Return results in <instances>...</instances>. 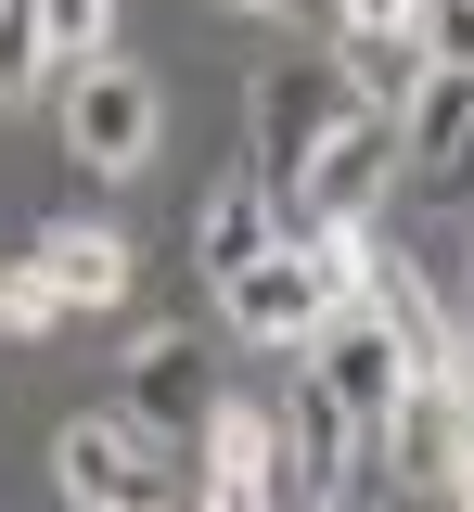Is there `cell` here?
I'll list each match as a JSON object with an SVG mask.
<instances>
[{
	"label": "cell",
	"instance_id": "3",
	"mask_svg": "<svg viewBox=\"0 0 474 512\" xmlns=\"http://www.w3.org/2000/svg\"><path fill=\"white\" fill-rule=\"evenodd\" d=\"M346 116H372V103L334 77V52H270V64H257V90H244V128H257V180H270V205L295 192V167H308V154H321Z\"/></svg>",
	"mask_w": 474,
	"mask_h": 512
},
{
	"label": "cell",
	"instance_id": "8",
	"mask_svg": "<svg viewBox=\"0 0 474 512\" xmlns=\"http://www.w3.org/2000/svg\"><path fill=\"white\" fill-rule=\"evenodd\" d=\"M116 372H129V423L141 436H205V410H218V372H205V346L167 320V333H129L116 346Z\"/></svg>",
	"mask_w": 474,
	"mask_h": 512
},
{
	"label": "cell",
	"instance_id": "4",
	"mask_svg": "<svg viewBox=\"0 0 474 512\" xmlns=\"http://www.w3.org/2000/svg\"><path fill=\"white\" fill-rule=\"evenodd\" d=\"M52 487L77 512H167V436H141L129 410H77L52 436Z\"/></svg>",
	"mask_w": 474,
	"mask_h": 512
},
{
	"label": "cell",
	"instance_id": "6",
	"mask_svg": "<svg viewBox=\"0 0 474 512\" xmlns=\"http://www.w3.org/2000/svg\"><path fill=\"white\" fill-rule=\"evenodd\" d=\"M385 167H398V128H385V116H346L334 141L295 167V192H282V231H372Z\"/></svg>",
	"mask_w": 474,
	"mask_h": 512
},
{
	"label": "cell",
	"instance_id": "15",
	"mask_svg": "<svg viewBox=\"0 0 474 512\" xmlns=\"http://www.w3.org/2000/svg\"><path fill=\"white\" fill-rule=\"evenodd\" d=\"M334 77L372 103V116H398L410 77H423V39H359V26H334Z\"/></svg>",
	"mask_w": 474,
	"mask_h": 512
},
{
	"label": "cell",
	"instance_id": "16",
	"mask_svg": "<svg viewBox=\"0 0 474 512\" xmlns=\"http://www.w3.org/2000/svg\"><path fill=\"white\" fill-rule=\"evenodd\" d=\"M52 39H39V13L26 0H0V116H26V103H52Z\"/></svg>",
	"mask_w": 474,
	"mask_h": 512
},
{
	"label": "cell",
	"instance_id": "1",
	"mask_svg": "<svg viewBox=\"0 0 474 512\" xmlns=\"http://www.w3.org/2000/svg\"><path fill=\"white\" fill-rule=\"evenodd\" d=\"M359 244H372V231H282L257 269H231V282H218V320H231L244 346L295 359L334 308H359Z\"/></svg>",
	"mask_w": 474,
	"mask_h": 512
},
{
	"label": "cell",
	"instance_id": "10",
	"mask_svg": "<svg viewBox=\"0 0 474 512\" xmlns=\"http://www.w3.org/2000/svg\"><path fill=\"white\" fill-rule=\"evenodd\" d=\"M462 448H474V384H410L398 410H385V436H372V461L398 487H449Z\"/></svg>",
	"mask_w": 474,
	"mask_h": 512
},
{
	"label": "cell",
	"instance_id": "7",
	"mask_svg": "<svg viewBox=\"0 0 474 512\" xmlns=\"http://www.w3.org/2000/svg\"><path fill=\"white\" fill-rule=\"evenodd\" d=\"M359 308L398 333V359H410V384H474V359H462V320L436 308V282L410 269V256H385V244H359Z\"/></svg>",
	"mask_w": 474,
	"mask_h": 512
},
{
	"label": "cell",
	"instance_id": "2",
	"mask_svg": "<svg viewBox=\"0 0 474 512\" xmlns=\"http://www.w3.org/2000/svg\"><path fill=\"white\" fill-rule=\"evenodd\" d=\"M52 103H65V154L90 167V180H141V167H154V141H167V90H154L129 52L65 64V77H52Z\"/></svg>",
	"mask_w": 474,
	"mask_h": 512
},
{
	"label": "cell",
	"instance_id": "13",
	"mask_svg": "<svg viewBox=\"0 0 474 512\" xmlns=\"http://www.w3.org/2000/svg\"><path fill=\"white\" fill-rule=\"evenodd\" d=\"M39 269L65 282V308H116V295L141 282V244L116 231V218H52V231H39Z\"/></svg>",
	"mask_w": 474,
	"mask_h": 512
},
{
	"label": "cell",
	"instance_id": "21",
	"mask_svg": "<svg viewBox=\"0 0 474 512\" xmlns=\"http://www.w3.org/2000/svg\"><path fill=\"white\" fill-rule=\"evenodd\" d=\"M334 26H359V39H410L423 0H334Z\"/></svg>",
	"mask_w": 474,
	"mask_h": 512
},
{
	"label": "cell",
	"instance_id": "9",
	"mask_svg": "<svg viewBox=\"0 0 474 512\" xmlns=\"http://www.w3.org/2000/svg\"><path fill=\"white\" fill-rule=\"evenodd\" d=\"M270 487H282L270 397H218L205 410V512H270Z\"/></svg>",
	"mask_w": 474,
	"mask_h": 512
},
{
	"label": "cell",
	"instance_id": "22",
	"mask_svg": "<svg viewBox=\"0 0 474 512\" xmlns=\"http://www.w3.org/2000/svg\"><path fill=\"white\" fill-rule=\"evenodd\" d=\"M436 500H449V512H474V448L449 461V487H436Z\"/></svg>",
	"mask_w": 474,
	"mask_h": 512
},
{
	"label": "cell",
	"instance_id": "17",
	"mask_svg": "<svg viewBox=\"0 0 474 512\" xmlns=\"http://www.w3.org/2000/svg\"><path fill=\"white\" fill-rule=\"evenodd\" d=\"M0 333H13V346H39V333H65V282H52L39 256H13V269H0Z\"/></svg>",
	"mask_w": 474,
	"mask_h": 512
},
{
	"label": "cell",
	"instance_id": "18",
	"mask_svg": "<svg viewBox=\"0 0 474 512\" xmlns=\"http://www.w3.org/2000/svg\"><path fill=\"white\" fill-rule=\"evenodd\" d=\"M26 13H39L52 64H90V52H116V0H26Z\"/></svg>",
	"mask_w": 474,
	"mask_h": 512
},
{
	"label": "cell",
	"instance_id": "12",
	"mask_svg": "<svg viewBox=\"0 0 474 512\" xmlns=\"http://www.w3.org/2000/svg\"><path fill=\"white\" fill-rule=\"evenodd\" d=\"M270 244H282L270 180H257V167H231V180L205 192V218H193V269H205V282H231V269H257Z\"/></svg>",
	"mask_w": 474,
	"mask_h": 512
},
{
	"label": "cell",
	"instance_id": "14",
	"mask_svg": "<svg viewBox=\"0 0 474 512\" xmlns=\"http://www.w3.org/2000/svg\"><path fill=\"white\" fill-rule=\"evenodd\" d=\"M270 423H282V474H308V487H321V474H346V461H359V436H346V423H334V397H321V384H308V372H295V397H282Z\"/></svg>",
	"mask_w": 474,
	"mask_h": 512
},
{
	"label": "cell",
	"instance_id": "5",
	"mask_svg": "<svg viewBox=\"0 0 474 512\" xmlns=\"http://www.w3.org/2000/svg\"><path fill=\"white\" fill-rule=\"evenodd\" d=\"M295 372H308L321 397H334V423H346L359 448L385 436V410L410 397V359H398V333H385L372 308H334L321 333H308V346H295Z\"/></svg>",
	"mask_w": 474,
	"mask_h": 512
},
{
	"label": "cell",
	"instance_id": "20",
	"mask_svg": "<svg viewBox=\"0 0 474 512\" xmlns=\"http://www.w3.org/2000/svg\"><path fill=\"white\" fill-rule=\"evenodd\" d=\"M423 64H474V0H423Z\"/></svg>",
	"mask_w": 474,
	"mask_h": 512
},
{
	"label": "cell",
	"instance_id": "23",
	"mask_svg": "<svg viewBox=\"0 0 474 512\" xmlns=\"http://www.w3.org/2000/svg\"><path fill=\"white\" fill-rule=\"evenodd\" d=\"M244 13H282V0H244Z\"/></svg>",
	"mask_w": 474,
	"mask_h": 512
},
{
	"label": "cell",
	"instance_id": "19",
	"mask_svg": "<svg viewBox=\"0 0 474 512\" xmlns=\"http://www.w3.org/2000/svg\"><path fill=\"white\" fill-rule=\"evenodd\" d=\"M321 512H423V487H398V474H385V461L359 448L346 474H321Z\"/></svg>",
	"mask_w": 474,
	"mask_h": 512
},
{
	"label": "cell",
	"instance_id": "11",
	"mask_svg": "<svg viewBox=\"0 0 474 512\" xmlns=\"http://www.w3.org/2000/svg\"><path fill=\"white\" fill-rule=\"evenodd\" d=\"M385 128H398V154L423 167V180H462V141H474V64H423V77H410V103H398Z\"/></svg>",
	"mask_w": 474,
	"mask_h": 512
}]
</instances>
